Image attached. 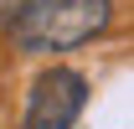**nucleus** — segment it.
Returning a JSON list of instances; mask_svg holds the SVG:
<instances>
[{"label": "nucleus", "mask_w": 134, "mask_h": 129, "mask_svg": "<svg viewBox=\"0 0 134 129\" xmlns=\"http://www.w3.org/2000/svg\"><path fill=\"white\" fill-rule=\"evenodd\" d=\"M114 21L108 0H16L5 36L21 52H72Z\"/></svg>", "instance_id": "1"}, {"label": "nucleus", "mask_w": 134, "mask_h": 129, "mask_svg": "<svg viewBox=\"0 0 134 129\" xmlns=\"http://www.w3.org/2000/svg\"><path fill=\"white\" fill-rule=\"evenodd\" d=\"M88 103V83L83 72L72 67H52L31 83L26 93V114H21V129H72L77 114Z\"/></svg>", "instance_id": "2"}]
</instances>
